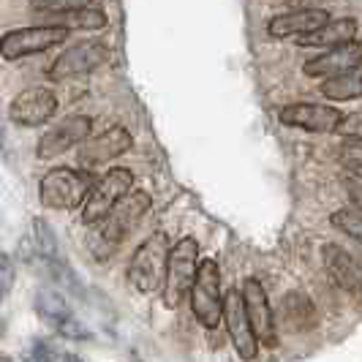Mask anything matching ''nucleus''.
<instances>
[{
    "label": "nucleus",
    "instance_id": "1",
    "mask_svg": "<svg viewBox=\"0 0 362 362\" xmlns=\"http://www.w3.org/2000/svg\"><path fill=\"white\" fill-rule=\"evenodd\" d=\"M150 210V194L145 191H131L117 202L101 221H95L88 232V248L95 262H107L117 254V248L123 245L134 226L139 223V218Z\"/></svg>",
    "mask_w": 362,
    "mask_h": 362
},
{
    "label": "nucleus",
    "instance_id": "2",
    "mask_svg": "<svg viewBox=\"0 0 362 362\" xmlns=\"http://www.w3.org/2000/svg\"><path fill=\"white\" fill-rule=\"evenodd\" d=\"M199 267V243L194 237H182L169 248L166 270H163V305L177 308L191 291L194 275Z\"/></svg>",
    "mask_w": 362,
    "mask_h": 362
},
{
    "label": "nucleus",
    "instance_id": "3",
    "mask_svg": "<svg viewBox=\"0 0 362 362\" xmlns=\"http://www.w3.org/2000/svg\"><path fill=\"white\" fill-rule=\"evenodd\" d=\"M93 177L88 172H79V169H69V166H57L49 169L41 185H38V199L44 207L49 210H74V207H82V202L88 199L93 188Z\"/></svg>",
    "mask_w": 362,
    "mask_h": 362
},
{
    "label": "nucleus",
    "instance_id": "4",
    "mask_svg": "<svg viewBox=\"0 0 362 362\" xmlns=\"http://www.w3.org/2000/svg\"><path fill=\"white\" fill-rule=\"evenodd\" d=\"M169 248H172V243H169L166 232H153L134 251L131 264H128V281L139 294H153L156 289H161Z\"/></svg>",
    "mask_w": 362,
    "mask_h": 362
},
{
    "label": "nucleus",
    "instance_id": "5",
    "mask_svg": "<svg viewBox=\"0 0 362 362\" xmlns=\"http://www.w3.org/2000/svg\"><path fill=\"white\" fill-rule=\"evenodd\" d=\"M191 310L197 316V322L207 329H216L221 325V305H223V294H221V270H218L216 259H202L194 284H191Z\"/></svg>",
    "mask_w": 362,
    "mask_h": 362
},
{
    "label": "nucleus",
    "instance_id": "6",
    "mask_svg": "<svg viewBox=\"0 0 362 362\" xmlns=\"http://www.w3.org/2000/svg\"><path fill=\"white\" fill-rule=\"evenodd\" d=\"M66 38H69V30L66 28H57V25L19 28V30H8V33L0 36V54L6 60H19V57H30V54L54 49Z\"/></svg>",
    "mask_w": 362,
    "mask_h": 362
},
{
    "label": "nucleus",
    "instance_id": "7",
    "mask_svg": "<svg viewBox=\"0 0 362 362\" xmlns=\"http://www.w3.org/2000/svg\"><path fill=\"white\" fill-rule=\"evenodd\" d=\"M131 185H134V175L128 169H123V166L109 169L101 180L93 182L88 199L82 202L85 204L82 207V223L93 226L95 221H101L126 194H131Z\"/></svg>",
    "mask_w": 362,
    "mask_h": 362
},
{
    "label": "nucleus",
    "instance_id": "8",
    "mask_svg": "<svg viewBox=\"0 0 362 362\" xmlns=\"http://www.w3.org/2000/svg\"><path fill=\"white\" fill-rule=\"evenodd\" d=\"M240 297H243V308H245V316H248V325L254 329L256 341L264 346L278 344V325H275V316H272L264 286L256 278H245Z\"/></svg>",
    "mask_w": 362,
    "mask_h": 362
},
{
    "label": "nucleus",
    "instance_id": "9",
    "mask_svg": "<svg viewBox=\"0 0 362 362\" xmlns=\"http://www.w3.org/2000/svg\"><path fill=\"white\" fill-rule=\"evenodd\" d=\"M90 128H93V120L88 115H71V117L60 120L57 126H52L38 139L36 156L41 161H49V158L63 156L66 150L82 145L90 136Z\"/></svg>",
    "mask_w": 362,
    "mask_h": 362
},
{
    "label": "nucleus",
    "instance_id": "10",
    "mask_svg": "<svg viewBox=\"0 0 362 362\" xmlns=\"http://www.w3.org/2000/svg\"><path fill=\"white\" fill-rule=\"evenodd\" d=\"M221 319L226 322V329H229V338H232V346H235L237 357L245 362L256 360V354H259V341L254 338V329L248 325V316H245V308H243V297H240L237 289L223 294Z\"/></svg>",
    "mask_w": 362,
    "mask_h": 362
},
{
    "label": "nucleus",
    "instance_id": "11",
    "mask_svg": "<svg viewBox=\"0 0 362 362\" xmlns=\"http://www.w3.org/2000/svg\"><path fill=\"white\" fill-rule=\"evenodd\" d=\"M107 44L104 41H82V44H74L71 49L60 54L49 69V76L54 82L60 79H71V76H82V74L95 71L104 60H107Z\"/></svg>",
    "mask_w": 362,
    "mask_h": 362
},
{
    "label": "nucleus",
    "instance_id": "12",
    "mask_svg": "<svg viewBox=\"0 0 362 362\" xmlns=\"http://www.w3.org/2000/svg\"><path fill=\"white\" fill-rule=\"evenodd\" d=\"M284 126L305 128V131H316V134H332L344 126V112L335 107H325V104H289L278 112Z\"/></svg>",
    "mask_w": 362,
    "mask_h": 362
},
{
    "label": "nucleus",
    "instance_id": "13",
    "mask_svg": "<svg viewBox=\"0 0 362 362\" xmlns=\"http://www.w3.org/2000/svg\"><path fill=\"white\" fill-rule=\"evenodd\" d=\"M131 145H134V139H131L128 128L115 126V128H109V131H104V134H98V136L82 142V147H79V163H82L85 169L104 166V163L112 161V158H120L123 153H128Z\"/></svg>",
    "mask_w": 362,
    "mask_h": 362
},
{
    "label": "nucleus",
    "instance_id": "14",
    "mask_svg": "<svg viewBox=\"0 0 362 362\" xmlns=\"http://www.w3.org/2000/svg\"><path fill=\"white\" fill-rule=\"evenodd\" d=\"M54 112H57V98H54L52 90H47V88H28V90H22L11 101L8 117L17 126L36 128L41 123H47Z\"/></svg>",
    "mask_w": 362,
    "mask_h": 362
},
{
    "label": "nucleus",
    "instance_id": "15",
    "mask_svg": "<svg viewBox=\"0 0 362 362\" xmlns=\"http://www.w3.org/2000/svg\"><path fill=\"white\" fill-rule=\"evenodd\" d=\"M329 22V14L325 8H294L289 14L272 17L267 22V33L272 38H291V36H308L313 30H319L322 25Z\"/></svg>",
    "mask_w": 362,
    "mask_h": 362
},
{
    "label": "nucleus",
    "instance_id": "16",
    "mask_svg": "<svg viewBox=\"0 0 362 362\" xmlns=\"http://www.w3.org/2000/svg\"><path fill=\"white\" fill-rule=\"evenodd\" d=\"M360 57H362V47L357 41H351V44H344V47L327 49L319 57H310L308 63L303 66V71L308 74V76H338V74L357 69L360 66Z\"/></svg>",
    "mask_w": 362,
    "mask_h": 362
},
{
    "label": "nucleus",
    "instance_id": "17",
    "mask_svg": "<svg viewBox=\"0 0 362 362\" xmlns=\"http://www.w3.org/2000/svg\"><path fill=\"white\" fill-rule=\"evenodd\" d=\"M325 267L329 272V278L341 286L349 294H360V284H362V272L357 259L344 251L341 245H325Z\"/></svg>",
    "mask_w": 362,
    "mask_h": 362
},
{
    "label": "nucleus",
    "instance_id": "18",
    "mask_svg": "<svg viewBox=\"0 0 362 362\" xmlns=\"http://www.w3.org/2000/svg\"><path fill=\"white\" fill-rule=\"evenodd\" d=\"M357 30H360L357 19H335V22H327L308 36H303L300 44L308 49H335V47L351 44L357 38Z\"/></svg>",
    "mask_w": 362,
    "mask_h": 362
},
{
    "label": "nucleus",
    "instance_id": "19",
    "mask_svg": "<svg viewBox=\"0 0 362 362\" xmlns=\"http://www.w3.org/2000/svg\"><path fill=\"white\" fill-rule=\"evenodd\" d=\"M281 310H284V322L291 332H308L319 325V313L313 308L310 297L303 291H289L281 303Z\"/></svg>",
    "mask_w": 362,
    "mask_h": 362
},
{
    "label": "nucleus",
    "instance_id": "20",
    "mask_svg": "<svg viewBox=\"0 0 362 362\" xmlns=\"http://www.w3.org/2000/svg\"><path fill=\"white\" fill-rule=\"evenodd\" d=\"M33 305H36V313L47 322V325L57 327V325H63L66 319H71L74 316V310L71 305H69V300L60 294V291H54V289H41L36 294V300H33Z\"/></svg>",
    "mask_w": 362,
    "mask_h": 362
},
{
    "label": "nucleus",
    "instance_id": "21",
    "mask_svg": "<svg viewBox=\"0 0 362 362\" xmlns=\"http://www.w3.org/2000/svg\"><path fill=\"white\" fill-rule=\"evenodd\" d=\"M319 93H322L325 98H332V101H354V98H360V93H362L360 66L346 74H338V76H329L327 82H322Z\"/></svg>",
    "mask_w": 362,
    "mask_h": 362
},
{
    "label": "nucleus",
    "instance_id": "22",
    "mask_svg": "<svg viewBox=\"0 0 362 362\" xmlns=\"http://www.w3.org/2000/svg\"><path fill=\"white\" fill-rule=\"evenodd\" d=\"M52 25L66 28V30H101V28H107V14L88 6V8H76V11L60 14L57 22H52Z\"/></svg>",
    "mask_w": 362,
    "mask_h": 362
},
{
    "label": "nucleus",
    "instance_id": "23",
    "mask_svg": "<svg viewBox=\"0 0 362 362\" xmlns=\"http://www.w3.org/2000/svg\"><path fill=\"white\" fill-rule=\"evenodd\" d=\"M33 240H36V254L44 259V262H54L60 259L57 256V240H54V232L49 229V223L44 218H36L33 221Z\"/></svg>",
    "mask_w": 362,
    "mask_h": 362
},
{
    "label": "nucleus",
    "instance_id": "24",
    "mask_svg": "<svg viewBox=\"0 0 362 362\" xmlns=\"http://www.w3.org/2000/svg\"><path fill=\"white\" fill-rule=\"evenodd\" d=\"M329 223L338 229V232H344L349 235L351 240H360L362 237V218H360V207H344V210H338V213H332L329 216Z\"/></svg>",
    "mask_w": 362,
    "mask_h": 362
},
{
    "label": "nucleus",
    "instance_id": "25",
    "mask_svg": "<svg viewBox=\"0 0 362 362\" xmlns=\"http://www.w3.org/2000/svg\"><path fill=\"white\" fill-rule=\"evenodd\" d=\"M36 11H57V14H66V11H76V8H88L93 0H30Z\"/></svg>",
    "mask_w": 362,
    "mask_h": 362
},
{
    "label": "nucleus",
    "instance_id": "26",
    "mask_svg": "<svg viewBox=\"0 0 362 362\" xmlns=\"http://www.w3.org/2000/svg\"><path fill=\"white\" fill-rule=\"evenodd\" d=\"M360 158H362L360 136L346 139L344 147H341V161L346 163V169H351V175H354V177H360Z\"/></svg>",
    "mask_w": 362,
    "mask_h": 362
},
{
    "label": "nucleus",
    "instance_id": "27",
    "mask_svg": "<svg viewBox=\"0 0 362 362\" xmlns=\"http://www.w3.org/2000/svg\"><path fill=\"white\" fill-rule=\"evenodd\" d=\"M22 362H54L52 346L47 344V341H33V344L28 346V351H25Z\"/></svg>",
    "mask_w": 362,
    "mask_h": 362
},
{
    "label": "nucleus",
    "instance_id": "28",
    "mask_svg": "<svg viewBox=\"0 0 362 362\" xmlns=\"http://www.w3.org/2000/svg\"><path fill=\"white\" fill-rule=\"evenodd\" d=\"M14 278H17V270H14V262L0 251V294L6 297L11 286H14Z\"/></svg>",
    "mask_w": 362,
    "mask_h": 362
},
{
    "label": "nucleus",
    "instance_id": "29",
    "mask_svg": "<svg viewBox=\"0 0 362 362\" xmlns=\"http://www.w3.org/2000/svg\"><path fill=\"white\" fill-rule=\"evenodd\" d=\"M8 145V131H6V120H3V115H0V147Z\"/></svg>",
    "mask_w": 362,
    "mask_h": 362
},
{
    "label": "nucleus",
    "instance_id": "30",
    "mask_svg": "<svg viewBox=\"0 0 362 362\" xmlns=\"http://www.w3.org/2000/svg\"><path fill=\"white\" fill-rule=\"evenodd\" d=\"M310 3H325V0H291V6H310Z\"/></svg>",
    "mask_w": 362,
    "mask_h": 362
},
{
    "label": "nucleus",
    "instance_id": "31",
    "mask_svg": "<svg viewBox=\"0 0 362 362\" xmlns=\"http://www.w3.org/2000/svg\"><path fill=\"white\" fill-rule=\"evenodd\" d=\"M66 362H82L79 357H74V354H66Z\"/></svg>",
    "mask_w": 362,
    "mask_h": 362
},
{
    "label": "nucleus",
    "instance_id": "32",
    "mask_svg": "<svg viewBox=\"0 0 362 362\" xmlns=\"http://www.w3.org/2000/svg\"><path fill=\"white\" fill-rule=\"evenodd\" d=\"M0 362H14V360H11L8 354H3V351H0Z\"/></svg>",
    "mask_w": 362,
    "mask_h": 362
},
{
    "label": "nucleus",
    "instance_id": "33",
    "mask_svg": "<svg viewBox=\"0 0 362 362\" xmlns=\"http://www.w3.org/2000/svg\"><path fill=\"white\" fill-rule=\"evenodd\" d=\"M0 303H3V294H0Z\"/></svg>",
    "mask_w": 362,
    "mask_h": 362
}]
</instances>
